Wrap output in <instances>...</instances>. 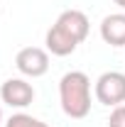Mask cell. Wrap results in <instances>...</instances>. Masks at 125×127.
<instances>
[{"mask_svg": "<svg viewBox=\"0 0 125 127\" xmlns=\"http://www.w3.org/2000/svg\"><path fill=\"white\" fill-rule=\"evenodd\" d=\"M88 30H91V22L86 12L81 10H64L62 15L57 17V22L49 27L47 37H44V44H47V51L54 54V56H69L74 54L76 47L88 37Z\"/></svg>", "mask_w": 125, "mask_h": 127, "instance_id": "6da1fadb", "label": "cell"}, {"mask_svg": "<svg viewBox=\"0 0 125 127\" xmlns=\"http://www.w3.org/2000/svg\"><path fill=\"white\" fill-rule=\"evenodd\" d=\"M59 103L66 117L83 120L91 112V78L83 71H69L59 81Z\"/></svg>", "mask_w": 125, "mask_h": 127, "instance_id": "7a4b0ae2", "label": "cell"}, {"mask_svg": "<svg viewBox=\"0 0 125 127\" xmlns=\"http://www.w3.org/2000/svg\"><path fill=\"white\" fill-rule=\"evenodd\" d=\"M93 93H96V100L108 105V108L123 105L125 103V73H120V71L101 73L93 86Z\"/></svg>", "mask_w": 125, "mask_h": 127, "instance_id": "3957f363", "label": "cell"}, {"mask_svg": "<svg viewBox=\"0 0 125 127\" xmlns=\"http://www.w3.org/2000/svg\"><path fill=\"white\" fill-rule=\"evenodd\" d=\"M17 71L27 78H39L49 71V51L39 47H25L17 51L15 56Z\"/></svg>", "mask_w": 125, "mask_h": 127, "instance_id": "277c9868", "label": "cell"}, {"mask_svg": "<svg viewBox=\"0 0 125 127\" xmlns=\"http://www.w3.org/2000/svg\"><path fill=\"white\" fill-rule=\"evenodd\" d=\"M0 100L10 108H27L34 100V88L25 78H7L0 86Z\"/></svg>", "mask_w": 125, "mask_h": 127, "instance_id": "5b68a950", "label": "cell"}, {"mask_svg": "<svg viewBox=\"0 0 125 127\" xmlns=\"http://www.w3.org/2000/svg\"><path fill=\"white\" fill-rule=\"evenodd\" d=\"M101 39L110 47H125V12H113L103 17Z\"/></svg>", "mask_w": 125, "mask_h": 127, "instance_id": "8992f818", "label": "cell"}, {"mask_svg": "<svg viewBox=\"0 0 125 127\" xmlns=\"http://www.w3.org/2000/svg\"><path fill=\"white\" fill-rule=\"evenodd\" d=\"M5 127H49V125L42 122V120H37V117H32V115H27V112H15L5 122Z\"/></svg>", "mask_w": 125, "mask_h": 127, "instance_id": "52a82bcc", "label": "cell"}, {"mask_svg": "<svg viewBox=\"0 0 125 127\" xmlns=\"http://www.w3.org/2000/svg\"><path fill=\"white\" fill-rule=\"evenodd\" d=\"M108 127H125V103L115 105L108 115Z\"/></svg>", "mask_w": 125, "mask_h": 127, "instance_id": "ba28073f", "label": "cell"}, {"mask_svg": "<svg viewBox=\"0 0 125 127\" xmlns=\"http://www.w3.org/2000/svg\"><path fill=\"white\" fill-rule=\"evenodd\" d=\"M113 2H115V5L120 7V10H125V0H113Z\"/></svg>", "mask_w": 125, "mask_h": 127, "instance_id": "9c48e42d", "label": "cell"}, {"mask_svg": "<svg viewBox=\"0 0 125 127\" xmlns=\"http://www.w3.org/2000/svg\"><path fill=\"white\" fill-rule=\"evenodd\" d=\"M0 122H2V108H0Z\"/></svg>", "mask_w": 125, "mask_h": 127, "instance_id": "30bf717a", "label": "cell"}]
</instances>
